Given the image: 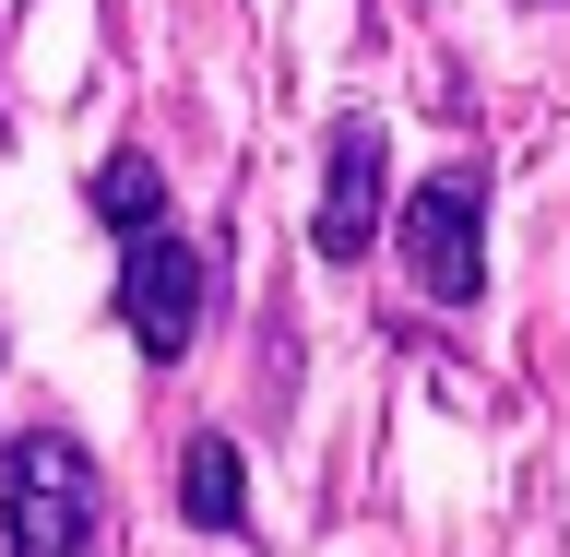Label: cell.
Returning a JSON list of instances; mask_svg holds the SVG:
<instances>
[{
  "mask_svg": "<svg viewBox=\"0 0 570 557\" xmlns=\"http://www.w3.org/2000/svg\"><path fill=\"white\" fill-rule=\"evenodd\" d=\"M119 510H107V475L71 427H24L0 451V546L12 557H107Z\"/></svg>",
  "mask_w": 570,
  "mask_h": 557,
  "instance_id": "cell-1",
  "label": "cell"
},
{
  "mask_svg": "<svg viewBox=\"0 0 570 557\" xmlns=\"http://www.w3.org/2000/svg\"><path fill=\"white\" fill-rule=\"evenodd\" d=\"M392 261H404V285H416L428 309H475L488 297V167L475 155L428 167L392 202Z\"/></svg>",
  "mask_w": 570,
  "mask_h": 557,
  "instance_id": "cell-2",
  "label": "cell"
},
{
  "mask_svg": "<svg viewBox=\"0 0 570 557\" xmlns=\"http://www.w3.org/2000/svg\"><path fill=\"white\" fill-rule=\"evenodd\" d=\"M203 309H214V249L203 238L155 226V238L119 249V320H131V345L155 368H178V356L203 345Z\"/></svg>",
  "mask_w": 570,
  "mask_h": 557,
  "instance_id": "cell-3",
  "label": "cell"
},
{
  "mask_svg": "<svg viewBox=\"0 0 570 557\" xmlns=\"http://www.w3.org/2000/svg\"><path fill=\"white\" fill-rule=\"evenodd\" d=\"M381 155H392L381 119L345 107L333 142H321V213H309V249H321V261H368V249H381V190H392Z\"/></svg>",
  "mask_w": 570,
  "mask_h": 557,
  "instance_id": "cell-4",
  "label": "cell"
},
{
  "mask_svg": "<svg viewBox=\"0 0 570 557\" xmlns=\"http://www.w3.org/2000/svg\"><path fill=\"white\" fill-rule=\"evenodd\" d=\"M178 510H190V534H249V462L226 427L178 439Z\"/></svg>",
  "mask_w": 570,
  "mask_h": 557,
  "instance_id": "cell-5",
  "label": "cell"
},
{
  "mask_svg": "<svg viewBox=\"0 0 570 557\" xmlns=\"http://www.w3.org/2000/svg\"><path fill=\"white\" fill-rule=\"evenodd\" d=\"M96 213L119 238H155V226H167V167H155V155H107L96 167Z\"/></svg>",
  "mask_w": 570,
  "mask_h": 557,
  "instance_id": "cell-6",
  "label": "cell"
},
{
  "mask_svg": "<svg viewBox=\"0 0 570 557\" xmlns=\"http://www.w3.org/2000/svg\"><path fill=\"white\" fill-rule=\"evenodd\" d=\"M0 142H12V107H0Z\"/></svg>",
  "mask_w": 570,
  "mask_h": 557,
  "instance_id": "cell-7",
  "label": "cell"
}]
</instances>
